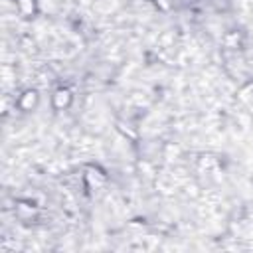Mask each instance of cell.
Listing matches in <instances>:
<instances>
[{
  "instance_id": "obj_1",
  "label": "cell",
  "mask_w": 253,
  "mask_h": 253,
  "mask_svg": "<svg viewBox=\"0 0 253 253\" xmlns=\"http://www.w3.org/2000/svg\"><path fill=\"white\" fill-rule=\"evenodd\" d=\"M69 101H71V93H69L67 89H59V91L53 95V105H55L57 109L67 107V105H69Z\"/></svg>"
},
{
  "instance_id": "obj_2",
  "label": "cell",
  "mask_w": 253,
  "mask_h": 253,
  "mask_svg": "<svg viewBox=\"0 0 253 253\" xmlns=\"http://www.w3.org/2000/svg\"><path fill=\"white\" fill-rule=\"evenodd\" d=\"M36 103H38V95H36V91H26V93L22 95V99H20V105H22V109H26V111H30Z\"/></svg>"
},
{
  "instance_id": "obj_3",
  "label": "cell",
  "mask_w": 253,
  "mask_h": 253,
  "mask_svg": "<svg viewBox=\"0 0 253 253\" xmlns=\"http://www.w3.org/2000/svg\"><path fill=\"white\" fill-rule=\"evenodd\" d=\"M16 4H18V10H20L22 16H32L34 10H36L34 0H16Z\"/></svg>"
},
{
  "instance_id": "obj_4",
  "label": "cell",
  "mask_w": 253,
  "mask_h": 253,
  "mask_svg": "<svg viewBox=\"0 0 253 253\" xmlns=\"http://www.w3.org/2000/svg\"><path fill=\"white\" fill-rule=\"evenodd\" d=\"M154 2H156V6H158V8H162V10L170 8V0H154Z\"/></svg>"
}]
</instances>
